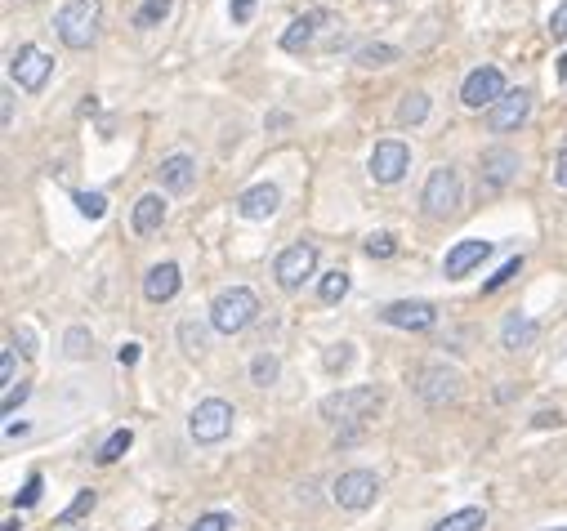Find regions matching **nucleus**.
<instances>
[{
  "label": "nucleus",
  "instance_id": "f257e3e1",
  "mask_svg": "<svg viewBox=\"0 0 567 531\" xmlns=\"http://www.w3.org/2000/svg\"><path fill=\"white\" fill-rule=\"evenodd\" d=\"M99 18H103V0H67L54 18V32L67 50H90L94 36H99Z\"/></svg>",
  "mask_w": 567,
  "mask_h": 531
},
{
  "label": "nucleus",
  "instance_id": "f03ea898",
  "mask_svg": "<svg viewBox=\"0 0 567 531\" xmlns=\"http://www.w3.org/2000/svg\"><path fill=\"white\" fill-rule=\"evenodd\" d=\"M255 317H259V299H255V291H246V286L219 291L215 304H210V326H215L219 335H242Z\"/></svg>",
  "mask_w": 567,
  "mask_h": 531
},
{
  "label": "nucleus",
  "instance_id": "7ed1b4c3",
  "mask_svg": "<svg viewBox=\"0 0 567 531\" xmlns=\"http://www.w3.org/2000/svg\"><path fill=\"white\" fill-rule=\"evenodd\" d=\"M380 389H340V393H331V398H322V415L326 420H335V424H362L367 415H376L380 411Z\"/></svg>",
  "mask_w": 567,
  "mask_h": 531
},
{
  "label": "nucleus",
  "instance_id": "20e7f679",
  "mask_svg": "<svg viewBox=\"0 0 567 531\" xmlns=\"http://www.w3.org/2000/svg\"><path fill=\"white\" fill-rule=\"evenodd\" d=\"M233 420H237V411L228 407L224 398H206L197 411H192V420H188V433H192V442H224L228 433H233Z\"/></svg>",
  "mask_w": 567,
  "mask_h": 531
},
{
  "label": "nucleus",
  "instance_id": "39448f33",
  "mask_svg": "<svg viewBox=\"0 0 567 531\" xmlns=\"http://www.w3.org/2000/svg\"><path fill=\"white\" fill-rule=\"evenodd\" d=\"M331 496H335V505H340V509H353V514H358V509L376 505L380 478L371 469H349V473H340V478H335Z\"/></svg>",
  "mask_w": 567,
  "mask_h": 531
},
{
  "label": "nucleus",
  "instance_id": "423d86ee",
  "mask_svg": "<svg viewBox=\"0 0 567 531\" xmlns=\"http://www.w3.org/2000/svg\"><path fill=\"white\" fill-rule=\"evenodd\" d=\"M420 206H425V215H434V219L456 215V206H460V175L456 170L438 166L434 175H429L425 192H420Z\"/></svg>",
  "mask_w": 567,
  "mask_h": 531
},
{
  "label": "nucleus",
  "instance_id": "0eeeda50",
  "mask_svg": "<svg viewBox=\"0 0 567 531\" xmlns=\"http://www.w3.org/2000/svg\"><path fill=\"white\" fill-rule=\"evenodd\" d=\"M505 94L509 90H505L501 67H474V72L465 76V85H460V103H465V108H496Z\"/></svg>",
  "mask_w": 567,
  "mask_h": 531
},
{
  "label": "nucleus",
  "instance_id": "6e6552de",
  "mask_svg": "<svg viewBox=\"0 0 567 531\" xmlns=\"http://www.w3.org/2000/svg\"><path fill=\"white\" fill-rule=\"evenodd\" d=\"M313 268H317V246H309V241H295V246H286L282 255H277L273 273H277V286L295 291V286H304V277H313Z\"/></svg>",
  "mask_w": 567,
  "mask_h": 531
},
{
  "label": "nucleus",
  "instance_id": "1a4fd4ad",
  "mask_svg": "<svg viewBox=\"0 0 567 531\" xmlns=\"http://www.w3.org/2000/svg\"><path fill=\"white\" fill-rule=\"evenodd\" d=\"M50 72H54V63H50V54L45 50H36V45H18V54L9 59V76H14L18 85H23L27 94H36L45 81H50Z\"/></svg>",
  "mask_w": 567,
  "mask_h": 531
},
{
  "label": "nucleus",
  "instance_id": "9d476101",
  "mask_svg": "<svg viewBox=\"0 0 567 531\" xmlns=\"http://www.w3.org/2000/svg\"><path fill=\"white\" fill-rule=\"evenodd\" d=\"M407 166H411V152H407V143H398V139H384V143H376V152H371V179L376 183H398L407 175Z\"/></svg>",
  "mask_w": 567,
  "mask_h": 531
},
{
  "label": "nucleus",
  "instance_id": "9b49d317",
  "mask_svg": "<svg viewBox=\"0 0 567 531\" xmlns=\"http://www.w3.org/2000/svg\"><path fill=\"white\" fill-rule=\"evenodd\" d=\"M380 317L389 326H402V331H429V326L438 322V308L425 304V299H398V304H389Z\"/></svg>",
  "mask_w": 567,
  "mask_h": 531
},
{
  "label": "nucleus",
  "instance_id": "f8f14e48",
  "mask_svg": "<svg viewBox=\"0 0 567 531\" xmlns=\"http://www.w3.org/2000/svg\"><path fill=\"white\" fill-rule=\"evenodd\" d=\"M420 398L429 407H442V402H456L460 398V375L451 366H425L420 371Z\"/></svg>",
  "mask_w": 567,
  "mask_h": 531
},
{
  "label": "nucleus",
  "instance_id": "ddd939ff",
  "mask_svg": "<svg viewBox=\"0 0 567 531\" xmlns=\"http://www.w3.org/2000/svg\"><path fill=\"white\" fill-rule=\"evenodd\" d=\"M179 286H184L179 264H157V268H148V277H143V295H148V304H170V299L179 295Z\"/></svg>",
  "mask_w": 567,
  "mask_h": 531
},
{
  "label": "nucleus",
  "instance_id": "4468645a",
  "mask_svg": "<svg viewBox=\"0 0 567 531\" xmlns=\"http://www.w3.org/2000/svg\"><path fill=\"white\" fill-rule=\"evenodd\" d=\"M487 255H492V241H478V237L456 241V246L447 250V264H442V273H447V277H465L469 268H478Z\"/></svg>",
  "mask_w": 567,
  "mask_h": 531
},
{
  "label": "nucleus",
  "instance_id": "2eb2a0df",
  "mask_svg": "<svg viewBox=\"0 0 567 531\" xmlns=\"http://www.w3.org/2000/svg\"><path fill=\"white\" fill-rule=\"evenodd\" d=\"M527 112H532V99H527L523 90H509L505 99L492 108V117H487V121H492L496 134H505V130H518V125L527 121Z\"/></svg>",
  "mask_w": 567,
  "mask_h": 531
},
{
  "label": "nucleus",
  "instance_id": "dca6fc26",
  "mask_svg": "<svg viewBox=\"0 0 567 531\" xmlns=\"http://www.w3.org/2000/svg\"><path fill=\"white\" fill-rule=\"evenodd\" d=\"M277 206H282V192H277L273 183H255V188H246L242 197H237L242 219H268Z\"/></svg>",
  "mask_w": 567,
  "mask_h": 531
},
{
  "label": "nucleus",
  "instance_id": "f3484780",
  "mask_svg": "<svg viewBox=\"0 0 567 531\" xmlns=\"http://www.w3.org/2000/svg\"><path fill=\"white\" fill-rule=\"evenodd\" d=\"M514 175H518V152H509V148L483 152V183L487 188H505Z\"/></svg>",
  "mask_w": 567,
  "mask_h": 531
},
{
  "label": "nucleus",
  "instance_id": "a211bd4d",
  "mask_svg": "<svg viewBox=\"0 0 567 531\" xmlns=\"http://www.w3.org/2000/svg\"><path fill=\"white\" fill-rule=\"evenodd\" d=\"M532 344H536V322L523 313H509L505 326H501V349L523 353V349H532Z\"/></svg>",
  "mask_w": 567,
  "mask_h": 531
},
{
  "label": "nucleus",
  "instance_id": "6ab92c4d",
  "mask_svg": "<svg viewBox=\"0 0 567 531\" xmlns=\"http://www.w3.org/2000/svg\"><path fill=\"white\" fill-rule=\"evenodd\" d=\"M130 219H134V233H143V237L157 233V228L166 224V201H161L157 192H148V197L134 201V215Z\"/></svg>",
  "mask_w": 567,
  "mask_h": 531
},
{
  "label": "nucleus",
  "instance_id": "aec40b11",
  "mask_svg": "<svg viewBox=\"0 0 567 531\" xmlns=\"http://www.w3.org/2000/svg\"><path fill=\"white\" fill-rule=\"evenodd\" d=\"M161 183H166L170 192H188L192 183H197V161L184 157V152H179V157H166L161 161Z\"/></svg>",
  "mask_w": 567,
  "mask_h": 531
},
{
  "label": "nucleus",
  "instance_id": "412c9836",
  "mask_svg": "<svg viewBox=\"0 0 567 531\" xmlns=\"http://www.w3.org/2000/svg\"><path fill=\"white\" fill-rule=\"evenodd\" d=\"M322 23H326V14H304V18H295V23L282 32V50L300 54L304 45H313V32H317Z\"/></svg>",
  "mask_w": 567,
  "mask_h": 531
},
{
  "label": "nucleus",
  "instance_id": "4be33fe9",
  "mask_svg": "<svg viewBox=\"0 0 567 531\" xmlns=\"http://www.w3.org/2000/svg\"><path fill=\"white\" fill-rule=\"evenodd\" d=\"M429 117V94H402V103H398V125H420Z\"/></svg>",
  "mask_w": 567,
  "mask_h": 531
},
{
  "label": "nucleus",
  "instance_id": "5701e85b",
  "mask_svg": "<svg viewBox=\"0 0 567 531\" xmlns=\"http://www.w3.org/2000/svg\"><path fill=\"white\" fill-rule=\"evenodd\" d=\"M487 518H483V509H456V514H447L434 531H478Z\"/></svg>",
  "mask_w": 567,
  "mask_h": 531
},
{
  "label": "nucleus",
  "instance_id": "b1692460",
  "mask_svg": "<svg viewBox=\"0 0 567 531\" xmlns=\"http://www.w3.org/2000/svg\"><path fill=\"white\" fill-rule=\"evenodd\" d=\"M170 9H175V0H143L139 14H134V27H157L161 18H170Z\"/></svg>",
  "mask_w": 567,
  "mask_h": 531
},
{
  "label": "nucleus",
  "instance_id": "393cba45",
  "mask_svg": "<svg viewBox=\"0 0 567 531\" xmlns=\"http://www.w3.org/2000/svg\"><path fill=\"white\" fill-rule=\"evenodd\" d=\"M130 442H134V433H130V429H117V433H112V438L99 447V465H112V460H121V456L130 451Z\"/></svg>",
  "mask_w": 567,
  "mask_h": 531
},
{
  "label": "nucleus",
  "instance_id": "a878e982",
  "mask_svg": "<svg viewBox=\"0 0 567 531\" xmlns=\"http://www.w3.org/2000/svg\"><path fill=\"white\" fill-rule=\"evenodd\" d=\"M179 344H184L188 357H197L201 349H206V326L192 322V317H188V322H179Z\"/></svg>",
  "mask_w": 567,
  "mask_h": 531
},
{
  "label": "nucleus",
  "instance_id": "bb28decb",
  "mask_svg": "<svg viewBox=\"0 0 567 531\" xmlns=\"http://www.w3.org/2000/svg\"><path fill=\"white\" fill-rule=\"evenodd\" d=\"M317 295H322L326 304H340V299L349 295V273H340V268H335V273H326L322 286H317Z\"/></svg>",
  "mask_w": 567,
  "mask_h": 531
},
{
  "label": "nucleus",
  "instance_id": "cd10ccee",
  "mask_svg": "<svg viewBox=\"0 0 567 531\" xmlns=\"http://www.w3.org/2000/svg\"><path fill=\"white\" fill-rule=\"evenodd\" d=\"M393 59H398V50H393V45H362V50H358V63L362 67H389Z\"/></svg>",
  "mask_w": 567,
  "mask_h": 531
},
{
  "label": "nucleus",
  "instance_id": "c85d7f7f",
  "mask_svg": "<svg viewBox=\"0 0 567 531\" xmlns=\"http://www.w3.org/2000/svg\"><path fill=\"white\" fill-rule=\"evenodd\" d=\"M251 380L259 384V389H268V384L277 380V357L273 353H259L255 362H251Z\"/></svg>",
  "mask_w": 567,
  "mask_h": 531
},
{
  "label": "nucleus",
  "instance_id": "c756f323",
  "mask_svg": "<svg viewBox=\"0 0 567 531\" xmlns=\"http://www.w3.org/2000/svg\"><path fill=\"white\" fill-rule=\"evenodd\" d=\"M76 210H81L85 219H103L108 201H103V192H76Z\"/></svg>",
  "mask_w": 567,
  "mask_h": 531
},
{
  "label": "nucleus",
  "instance_id": "7c9ffc66",
  "mask_svg": "<svg viewBox=\"0 0 567 531\" xmlns=\"http://www.w3.org/2000/svg\"><path fill=\"white\" fill-rule=\"evenodd\" d=\"M94 500H99V496H94V491H81V496H76L72 505H67L63 514H59V523H76V518H85V514H90V509H94Z\"/></svg>",
  "mask_w": 567,
  "mask_h": 531
},
{
  "label": "nucleus",
  "instance_id": "2f4dec72",
  "mask_svg": "<svg viewBox=\"0 0 567 531\" xmlns=\"http://www.w3.org/2000/svg\"><path fill=\"white\" fill-rule=\"evenodd\" d=\"M63 349H67V357H85L90 353V331H85V326H72L67 340H63Z\"/></svg>",
  "mask_w": 567,
  "mask_h": 531
},
{
  "label": "nucleus",
  "instance_id": "473e14b6",
  "mask_svg": "<svg viewBox=\"0 0 567 531\" xmlns=\"http://www.w3.org/2000/svg\"><path fill=\"white\" fill-rule=\"evenodd\" d=\"M228 527H233V518H228V514H201L188 531H228Z\"/></svg>",
  "mask_w": 567,
  "mask_h": 531
},
{
  "label": "nucleus",
  "instance_id": "72a5a7b5",
  "mask_svg": "<svg viewBox=\"0 0 567 531\" xmlns=\"http://www.w3.org/2000/svg\"><path fill=\"white\" fill-rule=\"evenodd\" d=\"M27 393H32V389H27L23 380H18V384H9V389H5V402H0V407H5V415H14V407H23V402H27Z\"/></svg>",
  "mask_w": 567,
  "mask_h": 531
},
{
  "label": "nucleus",
  "instance_id": "f704fd0d",
  "mask_svg": "<svg viewBox=\"0 0 567 531\" xmlns=\"http://www.w3.org/2000/svg\"><path fill=\"white\" fill-rule=\"evenodd\" d=\"M518 268H523V259H509V264L501 268V273H496V277H487V286H483V291H501V286L509 282V277H518Z\"/></svg>",
  "mask_w": 567,
  "mask_h": 531
},
{
  "label": "nucleus",
  "instance_id": "c9c22d12",
  "mask_svg": "<svg viewBox=\"0 0 567 531\" xmlns=\"http://www.w3.org/2000/svg\"><path fill=\"white\" fill-rule=\"evenodd\" d=\"M349 362H353V349H349V344H335V349L326 353V371H344Z\"/></svg>",
  "mask_w": 567,
  "mask_h": 531
},
{
  "label": "nucleus",
  "instance_id": "e433bc0d",
  "mask_svg": "<svg viewBox=\"0 0 567 531\" xmlns=\"http://www.w3.org/2000/svg\"><path fill=\"white\" fill-rule=\"evenodd\" d=\"M367 255H371V259H389V255H393V237H389V233H376V237L367 241Z\"/></svg>",
  "mask_w": 567,
  "mask_h": 531
},
{
  "label": "nucleus",
  "instance_id": "4c0bfd02",
  "mask_svg": "<svg viewBox=\"0 0 567 531\" xmlns=\"http://www.w3.org/2000/svg\"><path fill=\"white\" fill-rule=\"evenodd\" d=\"M36 500H41V473H32L23 482V491H18V505H36Z\"/></svg>",
  "mask_w": 567,
  "mask_h": 531
},
{
  "label": "nucleus",
  "instance_id": "58836bf2",
  "mask_svg": "<svg viewBox=\"0 0 567 531\" xmlns=\"http://www.w3.org/2000/svg\"><path fill=\"white\" fill-rule=\"evenodd\" d=\"M550 32L559 36V41H567V0H559V9H554V18H550Z\"/></svg>",
  "mask_w": 567,
  "mask_h": 531
},
{
  "label": "nucleus",
  "instance_id": "ea45409f",
  "mask_svg": "<svg viewBox=\"0 0 567 531\" xmlns=\"http://www.w3.org/2000/svg\"><path fill=\"white\" fill-rule=\"evenodd\" d=\"M228 14H233V23H251L255 0H233V5H228Z\"/></svg>",
  "mask_w": 567,
  "mask_h": 531
},
{
  "label": "nucleus",
  "instance_id": "a19ab883",
  "mask_svg": "<svg viewBox=\"0 0 567 531\" xmlns=\"http://www.w3.org/2000/svg\"><path fill=\"white\" fill-rule=\"evenodd\" d=\"M532 424H536V429H559L563 415H559V411H536V415H532Z\"/></svg>",
  "mask_w": 567,
  "mask_h": 531
},
{
  "label": "nucleus",
  "instance_id": "79ce46f5",
  "mask_svg": "<svg viewBox=\"0 0 567 531\" xmlns=\"http://www.w3.org/2000/svg\"><path fill=\"white\" fill-rule=\"evenodd\" d=\"M0 375H5V389H9V384H14V349L0 353Z\"/></svg>",
  "mask_w": 567,
  "mask_h": 531
},
{
  "label": "nucleus",
  "instance_id": "37998d69",
  "mask_svg": "<svg viewBox=\"0 0 567 531\" xmlns=\"http://www.w3.org/2000/svg\"><path fill=\"white\" fill-rule=\"evenodd\" d=\"M117 362H121V366H134V362H139V344H121V349H117Z\"/></svg>",
  "mask_w": 567,
  "mask_h": 531
},
{
  "label": "nucleus",
  "instance_id": "c03bdc74",
  "mask_svg": "<svg viewBox=\"0 0 567 531\" xmlns=\"http://www.w3.org/2000/svg\"><path fill=\"white\" fill-rule=\"evenodd\" d=\"M554 179H559V188H567V148L559 152V161H554Z\"/></svg>",
  "mask_w": 567,
  "mask_h": 531
},
{
  "label": "nucleus",
  "instance_id": "a18cd8bd",
  "mask_svg": "<svg viewBox=\"0 0 567 531\" xmlns=\"http://www.w3.org/2000/svg\"><path fill=\"white\" fill-rule=\"evenodd\" d=\"M18 527H23L18 518H5V527H0V531H18Z\"/></svg>",
  "mask_w": 567,
  "mask_h": 531
}]
</instances>
